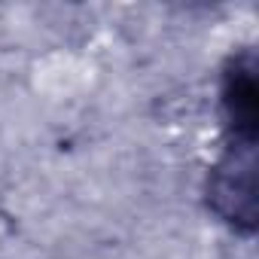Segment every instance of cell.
Segmentation results:
<instances>
[{"label":"cell","instance_id":"1","mask_svg":"<svg viewBox=\"0 0 259 259\" xmlns=\"http://www.w3.org/2000/svg\"><path fill=\"white\" fill-rule=\"evenodd\" d=\"M253 150H232L223 156V162L210 171V207L220 213V220L250 232L253 229Z\"/></svg>","mask_w":259,"mask_h":259},{"label":"cell","instance_id":"2","mask_svg":"<svg viewBox=\"0 0 259 259\" xmlns=\"http://www.w3.org/2000/svg\"><path fill=\"white\" fill-rule=\"evenodd\" d=\"M223 116H226V132L232 150H253L256 144V67L253 58L244 52L229 61L223 76Z\"/></svg>","mask_w":259,"mask_h":259}]
</instances>
